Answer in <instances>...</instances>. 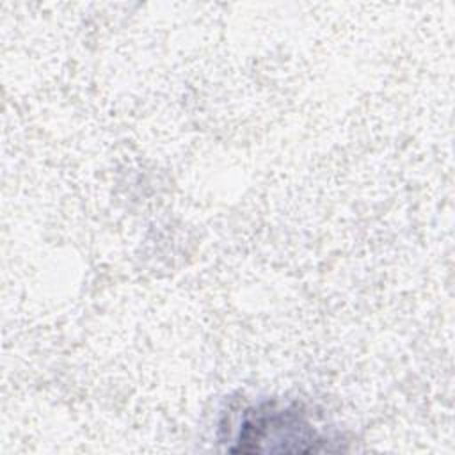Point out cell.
Masks as SVG:
<instances>
[{
  "label": "cell",
  "mask_w": 455,
  "mask_h": 455,
  "mask_svg": "<svg viewBox=\"0 0 455 455\" xmlns=\"http://www.w3.org/2000/svg\"><path fill=\"white\" fill-rule=\"evenodd\" d=\"M231 441L233 453H311L331 450L332 443L311 423L300 403L277 400L243 409Z\"/></svg>",
  "instance_id": "6da1fadb"
}]
</instances>
